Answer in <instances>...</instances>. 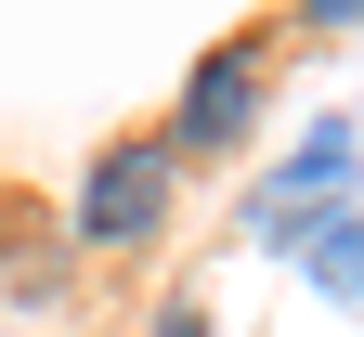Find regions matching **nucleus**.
Returning a JSON list of instances; mask_svg holds the SVG:
<instances>
[{
  "instance_id": "nucleus-1",
  "label": "nucleus",
  "mask_w": 364,
  "mask_h": 337,
  "mask_svg": "<svg viewBox=\"0 0 364 337\" xmlns=\"http://www.w3.org/2000/svg\"><path fill=\"white\" fill-rule=\"evenodd\" d=\"M169 182H182L169 130H117V143H91L65 233H78V247H144V233H169Z\"/></svg>"
},
{
  "instance_id": "nucleus-2",
  "label": "nucleus",
  "mask_w": 364,
  "mask_h": 337,
  "mask_svg": "<svg viewBox=\"0 0 364 337\" xmlns=\"http://www.w3.org/2000/svg\"><path fill=\"white\" fill-rule=\"evenodd\" d=\"M247 130H260V39H221V53H196L169 104V156H235Z\"/></svg>"
},
{
  "instance_id": "nucleus-3",
  "label": "nucleus",
  "mask_w": 364,
  "mask_h": 337,
  "mask_svg": "<svg viewBox=\"0 0 364 337\" xmlns=\"http://www.w3.org/2000/svg\"><path fill=\"white\" fill-rule=\"evenodd\" d=\"M351 169H364L351 117H312V130H299V156H287V169L247 195V233H299L312 208H338V195H351Z\"/></svg>"
},
{
  "instance_id": "nucleus-4",
  "label": "nucleus",
  "mask_w": 364,
  "mask_h": 337,
  "mask_svg": "<svg viewBox=\"0 0 364 337\" xmlns=\"http://www.w3.org/2000/svg\"><path fill=\"white\" fill-rule=\"evenodd\" d=\"M299 285L364 299V195H338V208H312V221H299Z\"/></svg>"
},
{
  "instance_id": "nucleus-5",
  "label": "nucleus",
  "mask_w": 364,
  "mask_h": 337,
  "mask_svg": "<svg viewBox=\"0 0 364 337\" xmlns=\"http://www.w3.org/2000/svg\"><path fill=\"white\" fill-rule=\"evenodd\" d=\"M156 337H208V311H196V299H169V311H156Z\"/></svg>"
},
{
  "instance_id": "nucleus-6",
  "label": "nucleus",
  "mask_w": 364,
  "mask_h": 337,
  "mask_svg": "<svg viewBox=\"0 0 364 337\" xmlns=\"http://www.w3.org/2000/svg\"><path fill=\"white\" fill-rule=\"evenodd\" d=\"M299 13H312V26H364V0H299Z\"/></svg>"
}]
</instances>
